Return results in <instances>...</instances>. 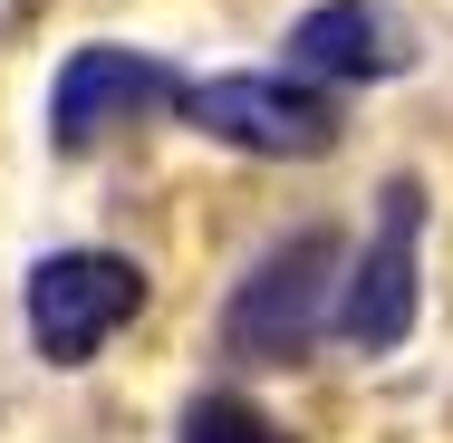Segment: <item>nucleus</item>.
<instances>
[{"mask_svg": "<svg viewBox=\"0 0 453 443\" xmlns=\"http://www.w3.org/2000/svg\"><path fill=\"white\" fill-rule=\"evenodd\" d=\"M328 318H338V241L299 232L222 299V348L251 356V366H289V356H309V338Z\"/></svg>", "mask_w": 453, "mask_h": 443, "instance_id": "f257e3e1", "label": "nucleus"}, {"mask_svg": "<svg viewBox=\"0 0 453 443\" xmlns=\"http://www.w3.org/2000/svg\"><path fill=\"white\" fill-rule=\"evenodd\" d=\"M183 116L212 135V145H232V155H271V164H289V155H328L338 145V96L309 88V78H212V88H183Z\"/></svg>", "mask_w": 453, "mask_h": 443, "instance_id": "f03ea898", "label": "nucleus"}, {"mask_svg": "<svg viewBox=\"0 0 453 443\" xmlns=\"http://www.w3.org/2000/svg\"><path fill=\"white\" fill-rule=\"evenodd\" d=\"M174 443H289V434H280L251 395H203V405L183 415V434H174Z\"/></svg>", "mask_w": 453, "mask_h": 443, "instance_id": "0eeeda50", "label": "nucleus"}, {"mask_svg": "<svg viewBox=\"0 0 453 443\" xmlns=\"http://www.w3.org/2000/svg\"><path fill=\"white\" fill-rule=\"evenodd\" d=\"M415 232H425V193H415V183H395V193H386V212H376V241H366L357 279L338 289V318H328L357 356L405 348V328H415Z\"/></svg>", "mask_w": 453, "mask_h": 443, "instance_id": "20e7f679", "label": "nucleus"}, {"mask_svg": "<svg viewBox=\"0 0 453 443\" xmlns=\"http://www.w3.org/2000/svg\"><path fill=\"white\" fill-rule=\"evenodd\" d=\"M155 106H183V78L165 58H145V49H78L58 68V88H49V126L78 155V145H106L116 126H135Z\"/></svg>", "mask_w": 453, "mask_h": 443, "instance_id": "39448f33", "label": "nucleus"}, {"mask_svg": "<svg viewBox=\"0 0 453 443\" xmlns=\"http://www.w3.org/2000/svg\"><path fill=\"white\" fill-rule=\"evenodd\" d=\"M135 309H145V270L126 261V251H58V261L29 270V338H39V356H58V366L96 356Z\"/></svg>", "mask_w": 453, "mask_h": 443, "instance_id": "7ed1b4c3", "label": "nucleus"}, {"mask_svg": "<svg viewBox=\"0 0 453 443\" xmlns=\"http://www.w3.org/2000/svg\"><path fill=\"white\" fill-rule=\"evenodd\" d=\"M415 68V29L376 0H319L289 29V78L309 88H366V78H405Z\"/></svg>", "mask_w": 453, "mask_h": 443, "instance_id": "423d86ee", "label": "nucleus"}]
</instances>
